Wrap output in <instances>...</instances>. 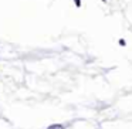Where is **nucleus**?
Masks as SVG:
<instances>
[{
	"mask_svg": "<svg viewBox=\"0 0 132 129\" xmlns=\"http://www.w3.org/2000/svg\"><path fill=\"white\" fill-rule=\"evenodd\" d=\"M47 129H65V126L61 125V123H53V125H50Z\"/></svg>",
	"mask_w": 132,
	"mask_h": 129,
	"instance_id": "obj_1",
	"label": "nucleus"
},
{
	"mask_svg": "<svg viewBox=\"0 0 132 129\" xmlns=\"http://www.w3.org/2000/svg\"><path fill=\"white\" fill-rule=\"evenodd\" d=\"M119 44H121V46H125L126 43H125V40H119Z\"/></svg>",
	"mask_w": 132,
	"mask_h": 129,
	"instance_id": "obj_2",
	"label": "nucleus"
},
{
	"mask_svg": "<svg viewBox=\"0 0 132 129\" xmlns=\"http://www.w3.org/2000/svg\"><path fill=\"white\" fill-rule=\"evenodd\" d=\"M75 3H77V6H80V0H74Z\"/></svg>",
	"mask_w": 132,
	"mask_h": 129,
	"instance_id": "obj_3",
	"label": "nucleus"
}]
</instances>
